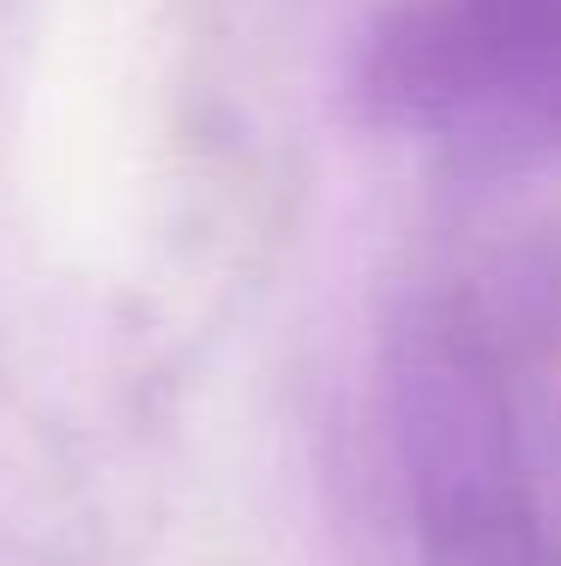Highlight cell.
I'll return each instance as SVG.
<instances>
[{
	"mask_svg": "<svg viewBox=\"0 0 561 566\" xmlns=\"http://www.w3.org/2000/svg\"><path fill=\"white\" fill-rule=\"evenodd\" d=\"M513 361L519 344L465 283L411 302L386 338V422L423 566H561Z\"/></svg>",
	"mask_w": 561,
	"mask_h": 566,
	"instance_id": "obj_1",
	"label": "cell"
},
{
	"mask_svg": "<svg viewBox=\"0 0 561 566\" xmlns=\"http://www.w3.org/2000/svg\"><path fill=\"white\" fill-rule=\"evenodd\" d=\"M351 91L381 133L477 169L561 157V0H386Z\"/></svg>",
	"mask_w": 561,
	"mask_h": 566,
	"instance_id": "obj_2",
	"label": "cell"
}]
</instances>
